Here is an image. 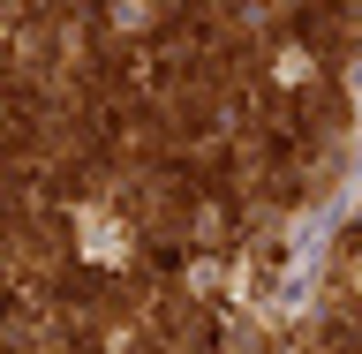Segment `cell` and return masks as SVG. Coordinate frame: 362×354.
<instances>
[{
	"label": "cell",
	"mask_w": 362,
	"mask_h": 354,
	"mask_svg": "<svg viewBox=\"0 0 362 354\" xmlns=\"http://www.w3.org/2000/svg\"><path fill=\"white\" fill-rule=\"evenodd\" d=\"M76 234H83L90 264H129V226L106 219V211H76Z\"/></svg>",
	"instance_id": "6da1fadb"
}]
</instances>
